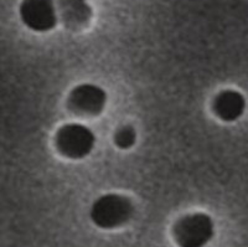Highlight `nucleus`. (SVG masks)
Here are the masks:
<instances>
[{"mask_svg": "<svg viewBox=\"0 0 248 247\" xmlns=\"http://www.w3.org/2000/svg\"><path fill=\"white\" fill-rule=\"evenodd\" d=\"M133 214L134 206L128 198L119 194H106L93 202L90 216L98 228L116 229L127 224Z\"/></svg>", "mask_w": 248, "mask_h": 247, "instance_id": "nucleus-1", "label": "nucleus"}, {"mask_svg": "<svg viewBox=\"0 0 248 247\" xmlns=\"http://www.w3.org/2000/svg\"><path fill=\"white\" fill-rule=\"evenodd\" d=\"M214 220L203 213L181 217L174 228V237L180 247H203L214 237Z\"/></svg>", "mask_w": 248, "mask_h": 247, "instance_id": "nucleus-2", "label": "nucleus"}, {"mask_svg": "<svg viewBox=\"0 0 248 247\" xmlns=\"http://www.w3.org/2000/svg\"><path fill=\"white\" fill-rule=\"evenodd\" d=\"M55 142L62 155L70 159H82L92 152L96 137L83 124L68 123L57 131Z\"/></svg>", "mask_w": 248, "mask_h": 247, "instance_id": "nucleus-3", "label": "nucleus"}, {"mask_svg": "<svg viewBox=\"0 0 248 247\" xmlns=\"http://www.w3.org/2000/svg\"><path fill=\"white\" fill-rule=\"evenodd\" d=\"M23 23L36 33H46L56 26L57 12L54 0H23L20 5Z\"/></svg>", "mask_w": 248, "mask_h": 247, "instance_id": "nucleus-4", "label": "nucleus"}, {"mask_svg": "<svg viewBox=\"0 0 248 247\" xmlns=\"http://www.w3.org/2000/svg\"><path fill=\"white\" fill-rule=\"evenodd\" d=\"M107 93L103 88L92 83H82L71 91L68 107L81 115H98L105 110Z\"/></svg>", "mask_w": 248, "mask_h": 247, "instance_id": "nucleus-5", "label": "nucleus"}, {"mask_svg": "<svg viewBox=\"0 0 248 247\" xmlns=\"http://www.w3.org/2000/svg\"><path fill=\"white\" fill-rule=\"evenodd\" d=\"M246 110V99L238 91L226 90L214 99V112L223 122H234Z\"/></svg>", "mask_w": 248, "mask_h": 247, "instance_id": "nucleus-6", "label": "nucleus"}, {"mask_svg": "<svg viewBox=\"0 0 248 247\" xmlns=\"http://www.w3.org/2000/svg\"><path fill=\"white\" fill-rule=\"evenodd\" d=\"M63 24L70 30H81L88 25L92 9L87 0H57Z\"/></svg>", "mask_w": 248, "mask_h": 247, "instance_id": "nucleus-7", "label": "nucleus"}, {"mask_svg": "<svg viewBox=\"0 0 248 247\" xmlns=\"http://www.w3.org/2000/svg\"><path fill=\"white\" fill-rule=\"evenodd\" d=\"M136 131L130 126L122 127L121 130L117 131L116 135H114V142H116L117 147L121 149L132 148L134 143H136Z\"/></svg>", "mask_w": 248, "mask_h": 247, "instance_id": "nucleus-8", "label": "nucleus"}]
</instances>
